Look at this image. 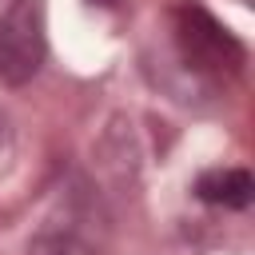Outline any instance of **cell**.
I'll return each instance as SVG.
<instances>
[{"label": "cell", "mask_w": 255, "mask_h": 255, "mask_svg": "<svg viewBox=\"0 0 255 255\" xmlns=\"http://www.w3.org/2000/svg\"><path fill=\"white\" fill-rule=\"evenodd\" d=\"M171 40L183 68L203 80H231L243 68V44L195 0L171 8Z\"/></svg>", "instance_id": "cell-1"}, {"label": "cell", "mask_w": 255, "mask_h": 255, "mask_svg": "<svg viewBox=\"0 0 255 255\" xmlns=\"http://www.w3.org/2000/svg\"><path fill=\"white\" fill-rule=\"evenodd\" d=\"M44 64V24L32 0L0 12V84H24Z\"/></svg>", "instance_id": "cell-2"}, {"label": "cell", "mask_w": 255, "mask_h": 255, "mask_svg": "<svg viewBox=\"0 0 255 255\" xmlns=\"http://www.w3.org/2000/svg\"><path fill=\"white\" fill-rule=\"evenodd\" d=\"M195 195L211 207H247L251 195H255V183H251V171L243 167H211L195 179Z\"/></svg>", "instance_id": "cell-3"}, {"label": "cell", "mask_w": 255, "mask_h": 255, "mask_svg": "<svg viewBox=\"0 0 255 255\" xmlns=\"http://www.w3.org/2000/svg\"><path fill=\"white\" fill-rule=\"evenodd\" d=\"M28 255H104V247L64 223V227H44L40 235H32Z\"/></svg>", "instance_id": "cell-4"}, {"label": "cell", "mask_w": 255, "mask_h": 255, "mask_svg": "<svg viewBox=\"0 0 255 255\" xmlns=\"http://www.w3.org/2000/svg\"><path fill=\"white\" fill-rule=\"evenodd\" d=\"M92 4H104V8H112V4H116V0H92Z\"/></svg>", "instance_id": "cell-5"}, {"label": "cell", "mask_w": 255, "mask_h": 255, "mask_svg": "<svg viewBox=\"0 0 255 255\" xmlns=\"http://www.w3.org/2000/svg\"><path fill=\"white\" fill-rule=\"evenodd\" d=\"M0 128H4V124H0Z\"/></svg>", "instance_id": "cell-6"}]
</instances>
